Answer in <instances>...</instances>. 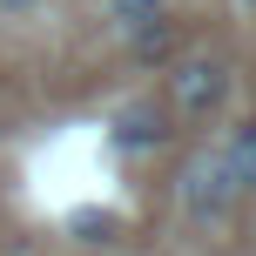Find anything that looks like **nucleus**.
<instances>
[{
  "label": "nucleus",
  "instance_id": "nucleus-1",
  "mask_svg": "<svg viewBox=\"0 0 256 256\" xmlns=\"http://www.w3.org/2000/svg\"><path fill=\"white\" fill-rule=\"evenodd\" d=\"M222 94H230V61H222V54H182V61L168 68L162 108L182 115V122H202V115L222 108Z\"/></svg>",
  "mask_w": 256,
  "mask_h": 256
},
{
  "label": "nucleus",
  "instance_id": "nucleus-2",
  "mask_svg": "<svg viewBox=\"0 0 256 256\" xmlns=\"http://www.w3.org/2000/svg\"><path fill=\"white\" fill-rule=\"evenodd\" d=\"M176 202H182V216H196V222H222V216L236 209V182H230V168H222L216 148H202V155H189V162H182Z\"/></svg>",
  "mask_w": 256,
  "mask_h": 256
},
{
  "label": "nucleus",
  "instance_id": "nucleus-3",
  "mask_svg": "<svg viewBox=\"0 0 256 256\" xmlns=\"http://www.w3.org/2000/svg\"><path fill=\"white\" fill-rule=\"evenodd\" d=\"M168 135H176V115H168L162 102H122L115 115H108V142H115L122 155H148V148H162Z\"/></svg>",
  "mask_w": 256,
  "mask_h": 256
},
{
  "label": "nucleus",
  "instance_id": "nucleus-4",
  "mask_svg": "<svg viewBox=\"0 0 256 256\" xmlns=\"http://www.w3.org/2000/svg\"><path fill=\"white\" fill-rule=\"evenodd\" d=\"M216 155H222V168H230L236 196H256V122H236Z\"/></svg>",
  "mask_w": 256,
  "mask_h": 256
},
{
  "label": "nucleus",
  "instance_id": "nucleus-5",
  "mask_svg": "<svg viewBox=\"0 0 256 256\" xmlns=\"http://www.w3.org/2000/svg\"><path fill=\"white\" fill-rule=\"evenodd\" d=\"M168 34H176V20H168V7H162V14H142V20H128V27H122L128 54H162V48H168Z\"/></svg>",
  "mask_w": 256,
  "mask_h": 256
},
{
  "label": "nucleus",
  "instance_id": "nucleus-6",
  "mask_svg": "<svg viewBox=\"0 0 256 256\" xmlns=\"http://www.w3.org/2000/svg\"><path fill=\"white\" fill-rule=\"evenodd\" d=\"M102 7H108V20H115V27H128V20H142V14H162L168 0H102Z\"/></svg>",
  "mask_w": 256,
  "mask_h": 256
},
{
  "label": "nucleus",
  "instance_id": "nucleus-7",
  "mask_svg": "<svg viewBox=\"0 0 256 256\" xmlns=\"http://www.w3.org/2000/svg\"><path fill=\"white\" fill-rule=\"evenodd\" d=\"M74 230L88 236V243H102V236H108V216H94V209H81V216H74Z\"/></svg>",
  "mask_w": 256,
  "mask_h": 256
},
{
  "label": "nucleus",
  "instance_id": "nucleus-8",
  "mask_svg": "<svg viewBox=\"0 0 256 256\" xmlns=\"http://www.w3.org/2000/svg\"><path fill=\"white\" fill-rule=\"evenodd\" d=\"M20 14H40V0H0V20H20Z\"/></svg>",
  "mask_w": 256,
  "mask_h": 256
}]
</instances>
